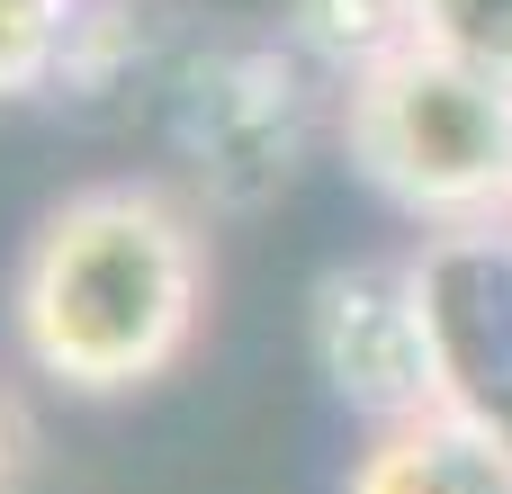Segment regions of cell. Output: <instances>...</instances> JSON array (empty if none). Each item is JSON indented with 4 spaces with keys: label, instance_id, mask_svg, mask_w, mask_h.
Instances as JSON below:
<instances>
[{
    "label": "cell",
    "instance_id": "obj_1",
    "mask_svg": "<svg viewBox=\"0 0 512 494\" xmlns=\"http://www.w3.org/2000/svg\"><path fill=\"white\" fill-rule=\"evenodd\" d=\"M216 297L207 207L171 180H81L63 189L9 261V342L63 396H144L162 387Z\"/></svg>",
    "mask_w": 512,
    "mask_h": 494
},
{
    "label": "cell",
    "instance_id": "obj_2",
    "mask_svg": "<svg viewBox=\"0 0 512 494\" xmlns=\"http://www.w3.org/2000/svg\"><path fill=\"white\" fill-rule=\"evenodd\" d=\"M333 144L423 243L512 225V81L405 45L333 90Z\"/></svg>",
    "mask_w": 512,
    "mask_h": 494
},
{
    "label": "cell",
    "instance_id": "obj_3",
    "mask_svg": "<svg viewBox=\"0 0 512 494\" xmlns=\"http://www.w3.org/2000/svg\"><path fill=\"white\" fill-rule=\"evenodd\" d=\"M324 117H333V81L279 27L198 45L171 90V144L198 180V207H225V216L270 207L315 153Z\"/></svg>",
    "mask_w": 512,
    "mask_h": 494
},
{
    "label": "cell",
    "instance_id": "obj_4",
    "mask_svg": "<svg viewBox=\"0 0 512 494\" xmlns=\"http://www.w3.org/2000/svg\"><path fill=\"white\" fill-rule=\"evenodd\" d=\"M306 351H315V378L333 387V405L360 414L369 432L414 423L432 405H468L432 279H423V252L333 261L306 297Z\"/></svg>",
    "mask_w": 512,
    "mask_h": 494
},
{
    "label": "cell",
    "instance_id": "obj_5",
    "mask_svg": "<svg viewBox=\"0 0 512 494\" xmlns=\"http://www.w3.org/2000/svg\"><path fill=\"white\" fill-rule=\"evenodd\" d=\"M342 494H512V423L486 405H432L360 441Z\"/></svg>",
    "mask_w": 512,
    "mask_h": 494
},
{
    "label": "cell",
    "instance_id": "obj_6",
    "mask_svg": "<svg viewBox=\"0 0 512 494\" xmlns=\"http://www.w3.org/2000/svg\"><path fill=\"white\" fill-rule=\"evenodd\" d=\"M279 36H288L333 90L360 81V72H378L387 54L414 45L405 0H279Z\"/></svg>",
    "mask_w": 512,
    "mask_h": 494
},
{
    "label": "cell",
    "instance_id": "obj_7",
    "mask_svg": "<svg viewBox=\"0 0 512 494\" xmlns=\"http://www.w3.org/2000/svg\"><path fill=\"white\" fill-rule=\"evenodd\" d=\"M90 0H0V108L54 99Z\"/></svg>",
    "mask_w": 512,
    "mask_h": 494
},
{
    "label": "cell",
    "instance_id": "obj_8",
    "mask_svg": "<svg viewBox=\"0 0 512 494\" xmlns=\"http://www.w3.org/2000/svg\"><path fill=\"white\" fill-rule=\"evenodd\" d=\"M423 54H450L486 81H512V0H405Z\"/></svg>",
    "mask_w": 512,
    "mask_h": 494
},
{
    "label": "cell",
    "instance_id": "obj_9",
    "mask_svg": "<svg viewBox=\"0 0 512 494\" xmlns=\"http://www.w3.org/2000/svg\"><path fill=\"white\" fill-rule=\"evenodd\" d=\"M144 18L135 0H90L81 36H72V63H63V99H99V90H126V72L144 63Z\"/></svg>",
    "mask_w": 512,
    "mask_h": 494
},
{
    "label": "cell",
    "instance_id": "obj_10",
    "mask_svg": "<svg viewBox=\"0 0 512 494\" xmlns=\"http://www.w3.org/2000/svg\"><path fill=\"white\" fill-rule=\"evenodd\" d=\"M18 450H27V423H18V405H9V387H0V494L18 477Z\"/></svg>",
    "mask_w": 512,
    "mask_h": 494
}]
</instances>
